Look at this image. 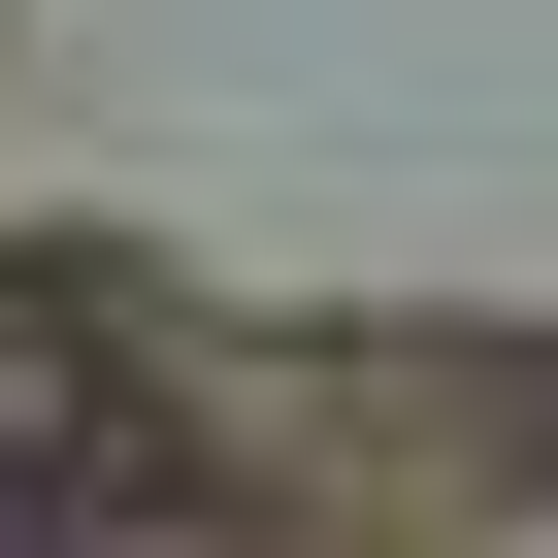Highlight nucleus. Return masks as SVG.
<instances>
[{
	"mask_svg": "<svg viewBox=\"0 0 558 558\" xmlns=\"http://www.w3.org/2000/svg\"><path fill=\"white\" fill-rule=\"evenodd\" d=\"M197 525V460L99 395V362H34V329H0V558H165Z\"/></svg>",
	"mask_w": 558,
	"mask_h": 558,
	"instance_id": "1",
	"label": "nucleus"
}]
</instances>
